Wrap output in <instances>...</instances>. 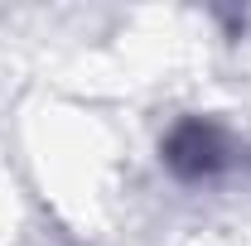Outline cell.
Instances as JSON below:
<instances>
[{
  "label": "cell",
  "instance_id": "cell-1",
  "mask_svg": "<svg viewBox=\"0 0 251 246\" xmlns=\"http://www.w3.org/2000/svg\"><path fill=\"white\" fill-rule=\"evenodd\" d=\"M164 164L179 174V179H213L222 164H227V140L213 121L193 116V121L174 125L169 140H164Z\"/></svg>",
  "mask_w": 251,
  "mask_h": 246
}]
</instances>
